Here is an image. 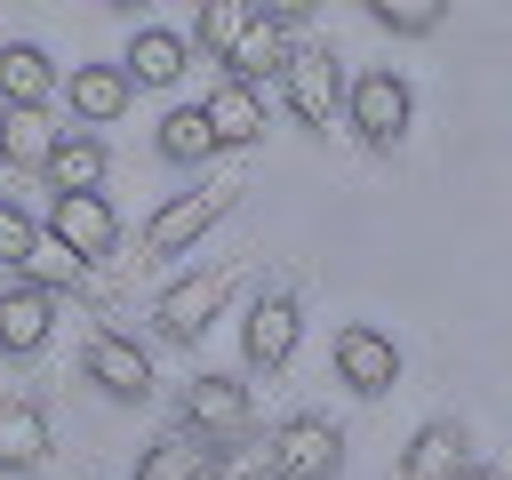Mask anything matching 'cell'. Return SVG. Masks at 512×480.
<instances>
[{"label": "cell", "instance_id": "1", "mask_svg": "<svg viewBox=\"0 0 512 480\" xmlns=\"http://www.w3.org/2000/svg\"><path fill=\"white\" fill-rule=\"evenodd\" d=\"M344 120H352V136H360L368 152H392V144L408 136V120H416V88H408L392 64H376V72L344 80Z\"/></svg>", "mask_w": 512, "mask_h": 480}, {"label": "cell", "instance_id": "2", "mask_svg": "<svg viewBox=\"0 0 512 480\" xmlns=\"http://www.w3.org/2000/svg\"><path fill=\"white\" fill-rule=\"evenodd\" d=\"M240 192L248 184H200V192H176V200H160L152 208V224H144V256H192L232 208H240Z\"/></svg>", "mask_w": 512, "mask_h": 480}, {"label": "cell", "instance_id": "3", "mask_svg": "<svg viewBox=\"0 0 512 480\" xmlns=\"http://www.w3.org/2000/svg\"><path fill=\"white\" fill-rule=\"evenodd\" d=\"M304 344V304L288 288H256L248 312H240V368L248 376H280Z\"/></svg>", "mask_w": 512, "mask_h": 480}, {"label": "cell", "instance_id": "4", "mask_svg": "<svg viewBox=\"0 0 512 480\" xmlns=\"http://www.w3.org/2000/svg\"><path fill=\"white\" fill-rule=\"evenodd\" d=\"M224 296H232V264H208V272L168 280V288L152 296V336H160V344H200V336L216 328Z\"/></svg>", "mask_w": 512, "mask_h": 480}, {"label": "cell", "instance_id": "5", "mask_svg": "<svg viewBox=\"0 0 512 480\" xmlns=\"http://www.w3.org/2000/svg\"><path fill=\"white\" fill-rule=\"evenodd\" d=\"M344 472V432L328 416H288L264 432V480H336Z\"/></svg>", "mask_w": 512, "mask_h": 480}, {"label": "cell", "instance_id": "6", "mask_svg": "<svg viewBox=\"0 0 512 480\" xmlns=\"http://www.w3.org/2000/svg\"><path fill=\"white\" fill-rule=\"evenodd\" d=\"M328 360H336V384L360 392V400H384V392L400 384V344H392L384 328H368V320H344V328L328 336Z\"/></svg>", "mask_w": 512, "mask_h": 480}, {"label": "cell", "instance_id": "7", "mask_svg": "<svg viewBox=\"0 0 512 480\" xmlns=\"http://www.w3.org/2000/svg\"><path fill=\"white\" fill-rule=\"evenodd\" d=\"M280 96H288V112H296L312 136H328V120L344 112V64H336L328 48H288V64H280Z\"/></svg>", "mask_w": 512, "mask_h": 480}, {"label": "cell", "instance_id": "8", "mask_svg": "<svg viewBox=\"0 0 512 480\" xmlns=\"http://www.w3.org/2000/svg\"><path fill=\"white\" fill-rule=\"evenodd\" d=\"M80 376H88L104 400H128V408L152 400V352H144L136 336H120V328H96V336L80 344Z\"/></svg>", "mask_w": 512, "mask_h": 480}, {"label": "cell", "instance_id": "9", "mask_svg": "<svg viewBox=\"0 0 512 480\" xmlns=\"http://www.w3.org/2000/svg\"><path fill=\"white\" fill-rule=\"evenodd\" d=\"M48 232H56L72 256L96 264V256L120 248V208H112L104 192H56V200H48Z\"/></svg>", "mask_w": 512, "mask_h": 480}, {"label": "cell", "instance_id": "10", "mask_svg": "<svg viewBox=\"0 0 512 480\" xmlns=\"http://www.w3.org/2000/svg\"><path fill=\"white\" fill-rule=\"evenodd\" d=\"M184 424H192V432H208V440L248 432V384H240V376H224V368H200V376L184 384Z\"/></svg>", "mask_w": 512, "mask_h": 480}, {"label": "cell", "instance_id": "11", "mask_svg": "<svg viewBox=\"0 0 512 480\" xmlns=\"http://www.w3.org/2000/svg\"><path fill=\"white\" fill-rule=\"evenodd\" d=\"M48 328H56V296L8 272V288H0V352L8 360H32L48 344Z\"/></svg>", "mask_w": 512, "mask_h": 480}, {"label": "cell", "instance_id": "12", "mask_svg": "<svg viewBox=\"0 0 512 480\" xmlns=\"http://www.w3.org/2000/svg\"><path fill=\"white\" fill-rule=\"evenodd\" d=\"M464 464H472V440L456 416L416 424V440L400 448V480H464Z\"/></svg>", "mask_w": 512, "mask_h": 480}, {"label": "cell", "instance_id": "13", "mask_svg": "<svg viewBox=\"0 0 512 480\" xmlns=\"http://www.w3.org/2000/svg\"><path fill=\"white\" fill-rule=\"evenodd\" d=\"M56 96H72V120H88V128H104V120H120V112L136 104V80H128L120 64H72Z\"/></svg>", "mask_w": 512, "mask_h": 480}, {"label": "cell", "instance_id": "14", "mask_svg": "<svg viewBox=\"0 0 512 480\" xmlns=\"http://www.w3.org/2000/svg\"><path fill=\"white\" fill-rule=\"evenodd\" d=\"M184 64H192V40L168 32V24H136V40H128V56H120V72H128L136 88H176Z\"/></svg>", "mask_w": 512, "mask_h": 480}, {"label": "cell", "instance_id": "15", "mask_svg": "<svg viewBox=\"0 0 512 480\" xmlns=\"http://www.w3.org/2000/svg\"><path fill=\"white\" fill-rule=\"evenodd\" d=\"M200 112H208L216 152H248V144H264V96H256L248 80H224L216 96H200Z\"/></svg>", "mask_w": 512, "mask_h": 480}, {"label": "cell", "instance_id": "16", "mask_svg": "<svg viewBox=\"0 0 512 480\" xmlns=\"http://www.w3.org/2000/svg\"><path fill=\"white\" fill-rule=\"evenodd\" d=\"M104 136H88V128H56V144H48V160H40V176H48V192H96L104 184Z\"/></svg>", "mask_w": 512, "mask_h": 480}, {"label": "cell", "instance_id": "17", "mask_svg": "<svg viewBox=\"0 0 512 480\" xmlns=\"http://www.w3.org/2000/svg\"><path fill=\"white\" fill-rule=\"evenodd\" d=\"M56 88H64V72L40 40H0V104H48Z\"/></svg>", "mask_w": 512, "mask_h": 480}, {"label": "cell", "instance_id": "18", "mask_svg": "<svg viewBox=\"0 0 512 480\" xmlns=\"http://www.w3.org/2000/svg\"><path fill=\"white\" fill-rule=\"evenodd\" d=\"M200 472H216V440L208 432H160L144 456H136V480H200Z\"/></svg>", "mask_w": 512, "mask_h": 480}, {"label": "cell", "instance_id": "19", "mask_svg": "<svg viewBox=\"0 0 512 480\" xmlns=\"http://www.w3.org/2000/svg\"><path fill=\"white\" fill-rule=\"evenodd\" d=\"M48 464V416L40 400H8L0 408V472H40Z\"/></svg>", "mask_w": 512, "mask_h": 480}, {"label": "cell", "instance_id": "20", "mask_svg": "<svg viewBox=\"0 0 512 480\" xmlns=\"http://www.w3.org/2000/svg\"><path fill=\"white\" fill-rule=\"evenodd\" d=\"M48 144H56L48 104H0V160H8V168H40Z\"/></svg>", "mask_w": 512, "mask_h": 480}, {"label": "cell", "instance_id": "21", "mask_svg": "<svg viewBox=\"0 0 512 480\" xmlns=\"http://www.w3.org/2000/svg\"><path fill=\"white\" fill-rule=\"evenodd\" d=\"M152 144H160L168 168H208V160H216V136H208V112H200V104H168Z\"/></svg>", "mask_w": 512, "mask_h": 480}, {"label": "cell", "instance_id": "22", "mask_svg": "<svg viewBox=\"0 0 512 480\" xmlns=\"http://www.w3.org/2000/svg\"><path fill=\"white\" fill-rule=\"evenodd\" d=\"M280 64H288V32H280V24H264V16H256V24L232 40V56H224V72H232V80H248V88H256V80H280Z\"/></svg>", "mask_w": 512, "mask_h": 480}, {"label": "cell", "instance_id": "23", "mask_svg": "<svg viewBox=\"0 0 512 480\" xmlns=\"http://www.w3.org/2000/svg\"><path fill=\"white\" fill-rule=\"evenodd\" d=\"M16 280H32V288H48V296H64V288H80L88 280V256H72L48 224H40V240L24 248V264H16Z\"/></svg>", "mask_w": 512, "mask_h": 480}, {"label": "cell", "instance_id": "24", "mask_svg": "<svg viewBox=\"0 0 512 480\" xmlns=\"http://www.w3.org/2000/svg\"><path fill=\"white\" fill-rule=\"evenodd\" d=\"M248 24H256V0H200V16H192V32H184V40H192L200 56H216V64H224V56H232V40H240Z\"/></svg>", "mask_w": 512, "mask_h": 480}, {"label": "cell", "instance_id": "25", "mask_svg": "<svg viewBox=\"0 0 512 480\" xmlns=\"http://www.w3.org/2000/svg\"><path fill=\"white\" fill-rule=\"evenodd\" d=\"M360 16L384 24L392 40H424V32L448 24V0H360Z\"/></svg>", "mask_w": 512, "mask_h": 480}, {"label": "cell", "instance_id": "26", "mask_svg": "<svg viewBox=\"0 0 512 480\" xmlns=\"http://www.w3.org/2000/svg\"><path fill=\"white\" fill-rule=\"evenodd\" d=\"M32 240H40V216H32V208H24V200H8V192H0V264H8V272H16V264H24V248H32Z\"/></svg>", "mask_w": 512, "mask_h": 480}, {"label": "cell", "instance_id": "27", "mask_svg": "<svg viewBox=\"0 0 512 480\" xmlns=\"http://www.w3.org/2000/svg\"><path fill=\"white\" fill-rule=\"evenodd\" d=\"M256 16H264V24H280V32H296V24L312 16V0H256Z\"/></svg>", "mask_w": 512, "mask_h": 480}, {"label": "cell", "instance_id": "28", "mask_svg": "<svg viewBox=\"0 0 512 480\" xmlns=\"http://www.w3.org/2000/svg\"><path fill=\"white\" fill-rule=\"evenodd\" d=\"M464 480H512L504 464H464Z\"/></svg>", "mask_w": 512, "mask_h": 480}, {"label": "cell", "instance_id": "29", "mask_svg": "<svg viewBox=\"0 0 512 480\" xmlns=\"http://www.w3.org/2000/svg\"><path fill=\"white\" fill-rule=\"evenodd\" d=\"M112 8H128V16H136V8H152V0H112Z\"/></svg>", "mask_w": 512, "mask_h": 480}, {"label": "cell", "instance_id": "30", "mask_svg": "<svg viewBox=\"0 0 512 480\" xmlns=\"http://www.w3.org/2000/svg\"><path fill=\"white\" fill-rule=\"evenodd\" d=\"M200 480H232V472H224V464H216V472H200Z\"/></svg>", "mask_w": 512, "mask_h": 480}]
</instances>
